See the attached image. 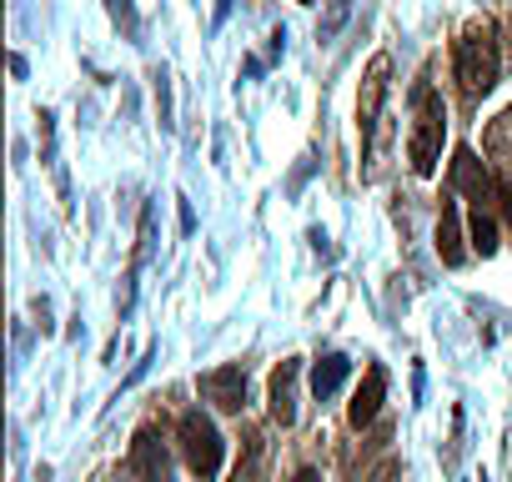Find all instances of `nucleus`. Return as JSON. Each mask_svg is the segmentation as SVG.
<instances>
[{
    "label": "nucleus",
    "mask_w": 512,
    "mask_h": 482,
    "mask_svg": "<svg viewBox=\"0 0 512 482\" xmlns=\"http://www.w3.org/2000/svg\"><path fill=\"white\" fill-rule=\"evenodd\" d=\"M497 66H502V51H497V26L487 16L467 21L457 46H452V76L462 86L467 101H482L492 86H497Z\"/></svg>",
    "instance_id": "nucleus-1"
},
{
    "label": "nucleus",
    "mask_w": 512,
    "mask_h": 482,
    "mask_svg": "<svg viewBox=\"0 0 512 482\" xmlns=\"http://www.w3.org/2000/svg\"><path fill=\"white\" fill-rule=\"evenodd\" d=\"M442 136H447V106L427 81H417V91H412V136H407V161H412L417 176L437 171Z\"/></svg>",
    "instance_id": "nucleus-2"
},
{
    "label": "nucleus",
    "mask_w": 512,
    "mask_h": 482,
    "mask_svg": "<svg viewBox=\"0 0 512 482\" xmlns=\"http://www.w3.org/2000/svg\"><path fill=\"white\" fill-rule=\"evenodd\" d=\"M181 457H186V467H191L201 482H211V477L221 472L226 447H221V432L211 427V417H201V412H186V417H181Z\"/></svg>",
    "instance_id": "nucleus-3"
},
{
    "label": "nucleus",
    "mask_w": 512,
    "mask_h": 482,
    "mask_svg": "<svg viewBox=\"0 0 512 482\" xmlns=\"http://www.w3.org/2000/svg\"><path fill=\"white\" fill-rule=\"evenodd\" d=\"M387 76H392V61L377 56L367 66V81H362V101H357V126H362V141L377 131V116H382V101H387Z\"/></svg>",
    "instance_id": "nucleus-4"
},
{
    "label": "nucleus",
    "mask_w": 512,
    "mask_h": 482,
    "mask_svg": "<svg viewBox=\"0 0 512 482\" xmlns=\"http://www.w3.org/2000/svg\"><path fill=\"white\" fill-rule=\"evenodd\" d=\"M201 392L206 402H216L221 412H241L246 407V372L241 367H216L201 377Z\"/></svg>",
    "instance_id": "nucleus-5"
},
{
    "label": "nucleus",
    "mask_w": 512,
    "mask_h": 482,
    "mask_svg": "<svg viewBox=\"0 0 512 482\" xmlns=\"http://www.w3.org/2000/svg\"><path fill=\"white\" fill-rule=\"evenodd\" d=\"M297 377H302V362H282L277 372H272V417L282 422V427H292L297 422Z\"/></svg>",
    "instance_id": "nucleus-6"
},
{
    "label": "nucleus",
    "mask_w": 512,
    "mask_h": 482,
    "mask_svg": "<svg viewBox=\"0 0 512 482\" xmlns=\"http://www.w3.org/2000/svg\"><path fill=\"white\" fill-rule=\"evenodd\" d=\"M437 252L447 267H462L467 262V247H462V221H457V201L442 206V221H437Z\"/></svg>",
    "instance_id": "nucleus-7"
},
{
    "label": "nucleus",
    "mask_w": 512,
    "mask_h": 482,
    "mask_svg": "<svg viewBox=\"0 0 512 482\" xmlns=\"http://www.w3.org/2000/svg\"><path fill=\"white\" fill-rule=\"evenodd\" d=\"M382 397H387V372L382 367H367V382L352 402V427H367L377 412H382Z\"/></svg>",
    "instance_id": "nucleus-8"
},
{
    "label": "nucleus",
    "mask_w": 512,
    "mask_h": 482,
    "mask_svg": "<svg viewBox=\"0 0 512 482\" xmlns=\"http://www.w3.org/2000/svg\"><path fill=\"white\" fill-rule=\"evenodd\" d=\"M136 472H141V482H171V462H166V452L156 447V437H136Z\"/></svg>",
    "instance_id": "nucleus-9"
},
{
    "label": "nucleus",
    "mask_w": 512,
    "mask_h": 482,
    "mask_svg": "<svg viewBox=\"0 0 512 482\" xmlns=\"http://www.w3.org/2000/svg\"><path fill=\"white\" fill-rule=\"evenodd\" d=\"M347 372H352V362H347V357H337V352H332V357H322V362L312 367V392H317V402H327V397L347 382Z\"/></svg>",
    "instance_id": "nucleus-10"
},
{
    "label": "nucleus",
    "mask_w": 512,
    "mask_h": 482,
    "mask_svg": "<svg viewBox=\"0 0 512 482\" xmlns=\"http://www.w3.org/2000/svg\"><path fill=\"white\" fill-rule=\"evenodd\" d=\"M497 216H502L507 231H512V186H507V181H497Z\"/></svg>",
    "instance_id": "nucleus-11"
},
{
    "label": "nucleus",
    "mask_w": 512,
    "mask_h": 482,
    "mask_svg": "<svg viewBox=\"0 0 512 482\" xmlns=\"http://www.w3.org/2000/svg\"><path fill=\"white\" fill-rule=\"evenodd\" d=\"M297 482H322V477L317 472H297Z\"/></svg>",
    "instance_id": "nucleus-12"
},
{
    "label": "nucleus",
    "mask_w": 512,
    "mask_h": 482,
    "mask_svg": "<svg viewBox=\"0 0 512 482\" xmlns=\"http://www.w3.org/2000/svg\"><path fill=\"white\" fill-rule=\"evenodd\" d=\"M507 26H512V16H507Z\"/></svg>",
    "instance_id": "nucleus-13"
}]
</instances>
